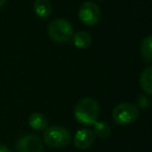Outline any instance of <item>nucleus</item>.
Instances as JSON below:
<instances>
[{
  "instance_id": "f257e3e1",
  "label": "nucleus",
  "mask_w": 152,
  "mask_h": 152,
  "mask_svg": "<svg viewBox=\"0 0 152 152\" xmlns=\"http://www.w3.org/2000/svg\"><path fill=\"white\" fill-rule=\"evenodd\" d=\"M74 115L82 125H93L99 116V104L93 98H83L77 103Z\"/></svg>"
},
{
  "instance_id": "f03ea898",
  "label": "nucleus",
  "mask_w": 152,
  "mask_h": 152,
  "mask_svg": "<svg viewBox=\"0 0 152 152\" xmlns=\"http://www.w3.org/2000/svg\"><path fill=\"white\" fill-rule=\"evenodd\" d=\"M70 132L63 126L53 125L45 130L44 141L51 148H63L70 142Z\"/></svg>"
},
{
  "instance_id": "7ed1b4c3",
  "label": "nucleus",
  "mask_w": 152,
  "mask_h": 152,
  "mask_svg": "<svg viewBox=\"0 0 152 152\" xmlns=\"http://www.w3.org/2000/svg\"><path fill=\"white\" fill-rule=\"evenodd\" d=\"M48 35L56 43H66L72 39L74 27L65 19H55L48 27Z\"/></svg>"
},
{
  "instance_id": "20e7f679",
  "label": "nucleus",
  "mask_w": 152,
  "mask_h": 152,
  "mask_svg": "<svg viewBox=\"0 0 152 152\" xmlns=\"http://www.w3.org/2000/svg\"><path fill=\"white\" fill-rule=\"evenodd\" d=\"M113 119L119 125H129L139 117V108L132 102H122L113 110Z\"/></svg>"
},
{
  "instance_id": "39448f33",
  "label": "nucleus",
  "mask_w": 152,
  "mask_h": 152,
  "mask_svg": "<svg viewBox=\"0 0 152 152\" xmlns=\"http://www.w3.org/2000/svg\"><path fill=\"white\" fill-rule=\"evenodd\" d=\"M102 18V10L99 6L92 1H87L81 5L79 10V19L85 25L92 26L99 22Z\"/></svg>"
},
{
  "instance_id": "423d86ee",
  "label": "nucleus",
  "mask_w": 152,
  "mask_h": 152,
  "mask_svg": "<svg viewBox=\"0 0 152 152\" xmlns=\"http://www.w3.org/2000/svg\"><path fill=\"white\" fill-rule=\"evenodd\" d=\"M17 152H42L44 145L42 139L35 134L23 136L16 144Z\"/></svg>"
},
{
  "instance_id": "0eeeda50",
  "label": "nucleus",
  "mask_w": 152,
  "mask_h": 152,
  "mask_svg": "<svg viewBox=\"0 0 152 152\" xmlns=\"http://www.w3.org/2000/svg\"><path fill=\"white\" fill-rule=\"evenodd\" d=\"M94 140H95L94 132L90 129L83 128L77 131L74 139V144L80 150H86L93 145Z\"/></svg>"
},
{
  "instance_id": "6e6552de",
  "label": "nucleus",
  "mask_w": 152,
  "mask_h": 152,
  "mask_svg": "<svg viewBox=\"0 0 152 152\" xmlns=\"http://www.w3.org/2000/svg\"><path fill=\"white\" fill-rule=\"evenodd\" d=\"M33 10L38 18L46 19L52 13V3L50 0H35Z\"/></svg>"
},
{
  "instance_id": "1a4fd4ad",
  "label": "nucleus",
  "mask_w": 152,
  "mask_h": 152,
  "mask_svg": "<svg viewBox=\"0 0 152 152\" xmlns=\"http://www.w3.org/2000/svg\"><path fill=\"white\" fill-rule=\"evenodd\" d=\"M29 125L32 129L36 131H42L48 128V120L42 114L40 113H33L29 116Z\"/></svg>"
},
{
  "instance_id": "9d476101",
  "label": "nucleus",
  "mask_w": 152,
  "mask_h": 152,
  "mask_svg": "<svg viewBox=\"0 0 152 152\" xmlns=\"http://www.w3.org/2000/svg\"><path fill=\"white\" fill-rule=\"evenodd\" d=\"M72 41H74V45L79 49H86L91 45L92 38L86 31H78L74 33Z\"/></svg>"
},
{
  "instance_id": "9b49d317",
  "label": "nucleus",
  "mask_w": 152,
  "mask_h": 152,
  "mask_svg": "<svg viewBox=\"0 0 152 152\" xmlns=\"http://www.w3.org/2000/svg\"><path fill=\"white\" fill-rule=\"evenodd\" d=\"M140 83L145 93L152 95V66L142 72L140 77Z\"/></svg>"
},
{
  "instance_id": "f8f14e48",
  "label": "nucleus",
  "mask_w": 152,
  "mask_h": 152,
  "mask_svg": "<svg viewBox=\"0 0 152 152\" xmlns=\"http://www.w3.org/2000/svg\"><path fill=\"white\" fill-rule=\"evenodd\" d=\"M94 125V136H96L99 139H108L111 136V127L107 122L96 121Z\"/></svg>"
},
{
  "instance_id": "ddd939ff",
  "label": "nucleus",
  "mask_w": 152,
  "mask_h": 152,
  "mask_svg": "<svg viewBox=\"0 0 152 152\" xmlns=\"http://www.w3.org/2000/svg\"><path fill=\"white\" fill-rule=\"evenodd\" d=\"M141 55L145 62H152V36H148L141 44Z\"/></svg>"
},
{
  "instance_id": "4468645a",
  "label": "nucleus",
  "mask_w": 152,
  "mask_h": 152,
  "mask_svg": "<svg viewBox=\"0 0 152 152\" xmlns=\"http://www.w3.org/2000/svg\"><path fill=\"white\" fill-rule=\"evenodd\" d=\"M0 152H12V150L10 148H7L5 145L0 144Z\"/></svg>"
},
{
  "instance_id": "2eb2a0df",
  "label": "nucleus",
  "mask_w": 152,
  "mask_h": 152,
  "mask_svg": "<svg viewBox=\"0 0 152 152\" xmlns=\"http://www.w3.org/2000/svg\"><path fill=\"white\" fill-rule=\"evenodd\" d=\"M5 2H6V0H0V7H2V6L5 4Z\"/></svg>"
},
{
  "instance_id": "dca6fc26",
  "label": "nucleus",
  "mask_w": 152,
  "mask_h": 152,
  "mask_svg": "<svg viewBox=\"0 0 152 152\" xmlns=\"http://www.w3.org/2000/svg\"><path fill=\"white\" fill-rule=\"evenodd\" d=\"M98 1H102V0H98Z\"/></svg>"
}]
</instances>
